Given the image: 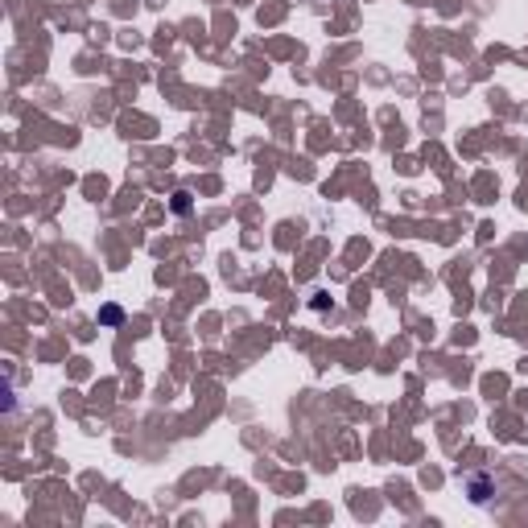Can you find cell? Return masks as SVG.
<instances>
[{
    "instance_id": "6da1fadb",
    "label": "cell",
    "mask_w": 528,
    "mask_h": 528,
    "mask_svg": "<svg viewBox=\"0 0 528 528\" xmlns=\"http://www.w3.org/2000/svg\"><path fill=\"white\" fill-rule=\"evenodd\" d=\"M467 496H471L475 504H487V500L496 496V483H492V475H467Z\"/></svg>"
},
{
    "instance_id": "7a4b0ae2",
    "label": "cell",
    "mask_w": 528,
    "mask_h": 528,
    "mask_svg": "<svg viewBox=\"0 0 528 528\" xmlns=\"http://www.w3.org/2000/svg\"><path fill=\"white\" fill-rule=\"evenodd\" d=\"M99 322H103V326H120V322H124V310H120V306H103V310H99Z\"/></svg>"
},
{
    "instance_id": "3957f363",
    "label": "cell",
    "mask_w": 528,
    "mask_h": 528,
    "mask_svg": "<svg viewBox=\"0 0 528 528\" xmlns=\"http://www.w3.org/2000/svg\"><path fill=\"white\" fill-rule=\"evenodd\" d=\"M169 207H173V215H190V207H194V202H190V194H186V190H178Z\"/></svg>"
}]
</instances>
